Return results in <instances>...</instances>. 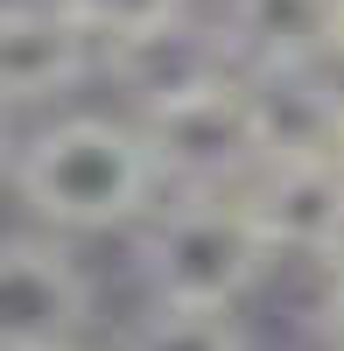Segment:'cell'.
<instances>
[{
  "mask_svg": "<svg viewBox=\"0 0 344 351\" xmlns=\"http://www.w3.org/2000/svg\"><path fill=\"white\" fill-rule=\"evenodd\" d=\"M8 176L14 197L64 239L127 232L162 197V169L140 141V120H112V112H64L36 127L8 155Z\"/></svg>",
  "mask_w": 344,
  "mask_h": 351,
  "instance_id": "6da1fadb",
  "label": "cell"
},
{
  "mask_svg": "<svg viewBox=\"0 0 344 351\" xmlns=\"http://www.w3.org/2000/svg\"><path fill=\"white\" fill-rule=\"evenodd\" d=\"M239 92L253 112L260 162L337 155V134H344V71L337 64H260V71H239Z\"/></svg>",
  "mask_w": 344,
  "mask_h": 351,
  "instance_id": "8992f818",
  "label": "cell"
},
{
  "mask_svg": "<svg viewBox=\"0 0 344 351\" xmlns=\"http://www.w3.org/2000/svg\"><path fill=\"white\" fill-rule=\"evenodd\" d=\"M317 337L344 351V253L323 260V288H317Z\"/></svg>",
  "mask_w": 344,
  "mask_h": 351,
  "instance_id": "7c38bea8",
  "label": "cell"
},
{
  "mask_svg": "<svg viewBox=\"0 0 344 351\" xmlns=\"http://www.w3.org/2000/svg\"><path fill=\"white\" fill-rule=\"evenodd\" d=\"M134 120H140V141H148L155 169H162V190H232L260 162L239 71L197 84V92H176L148 112H134Z\"/></svg>",
  "mask_w": 344,
  "mask_h": 351,
  "instance_id": "3957f363",
  "label": "cell"
},
{
  "mask_svg": "<svg viewBox=\"0 0 344 351\" xmlns=\"http://www.w3.org/2000/svg\"><path fill=\"white\" fill-rule=\"evenodd\" d=\"M92 324V274L49 232L0 239V351H56Z\"/></svg>",
  "mask_w": 344,
  "mask_h": 351,
  "instance_id": "277c9868",
  "label": "cell"
},
{
  "mask_svg": "<svg viewBox=\"0 0 344 351\" xmlns=\"http://www.w3.org/2000/svg\"><path fill=\"white\" fill-rule=\"evenodd\" d=\"M99 71H112V84L127 92L134 112H148L176 92H197L211 77H232V49H225L218 21H197V14H176L162 28H140L127 43H106L99 49Z\"/></svg>",
  "mask_w": 344,
  "mask_h": 351,
  "instance_id": "ba28073f",
  "label": "cell"
},
{
  "mask_svg": "<svg viewBox=\"0 0 344 351\" xmlns=\"http://www.w3.org/2000/svg\"><path fill=\"white\" fill-rule=\"evenodd\" d=\"M99 71V43L64 14V0H8L0 8V112L56 106Z\"/></svg>",
  "mask_w": 344,
  "mask_h": 351,
  "instance_id": "52a82bcc",
  "label": "cell"
},
{
  "mask_svg": "<svg viewBox=\"0 0 344 351\" xmlns=\"http://www.w3.org/2000/svg\"><path fill=\"white\" fill-rule=\"evenodd\" d=\"M337 162H344V134H337Z\"/></svg>",
  "mask_w": 344,
  "mask_h": 351,
  "instance_id": "9a60e30c",
  "label": "cell"
},
{
  "mask_svg": "<svg viewBox=\"0 0 344 351\" xmlns=\"http://www.w3.org/2000/svg\"><path fill=\"white\" fill-rule=\"evenodd\" d=\"M8 155H14V148H8V112H0V169H8Z\"/></svg>",
  "mask_w": 344,
  "mask_h": 351,
  "instance_id": "5bb4252c",
  "label": "cell"
},
{
  "mask_svg": "<svg viewBox=\"0 0 344 351\" xmlns=\"http://www.w3.org/2000/svg\"><path fill=\"white\" fill-rule=\"evenodd\" d=\"M134 232H140L148 302L239 309L253 295V281L274 267L246 204H239V183L232 190H162Z\"/></svg>",
  "mask_w": 344,
  "mask_h": 351,
  "instance_id": "7a4b0ae2",
  "label": "cell"
},
{
  "mask_svg": "<svg viewBox=\"0 0 344 351\" xmlns=\"http://www.w3.org/2000/svg\"><path fill=\"white\" fill-rule=\"evenodd\" d=\"M330 56H337V71H344V0H337V49Z\"/></svg>",
  "mask_w": 344,
  "mask_h": 351,
  "instance_id": "4fadbf2b",
  "label": "cell"
},
{
  "mask_svg": "<svg viewBox=\"0 0 344 351\" xmlns=\"http://www.w3.org/2000/svg\"><path fill=\"white\" fill-rule=\"evenodd\" d=\"M64 14L106 49V43H127L140 28H162V21L190 14V0H64Z\"/></svg>",
  "mask_w": 344,
  "mask_h": 351,
  "instance_id": "8fae6325",
  "label": "cell"
},
{
  "mask_svg": "<svg viewBox=\"0 0 344 351\" xmlns=\"http://www.w3.org/2000/svg\"><path fill=\"white\" fill-rule=\"evenodd\" d=\"M218 36L239 71L337 64V0H218Z\"/></svg>",
  "mask_w": 344,
  "mask_h": 351,
  "instance_id": "9c48e42d",
  "label": "cell"
},
{
  "mask_svg": "<svg viewBox=\"0 0 344 351\" xmlns=\"http://www.w3.org/2000/svg\"><path fill=\"white\" fill-rule=\"evenodd\" d=\"M239 204L253 232H260L267 260H309L323 267L330 253H344V162L309 155V162H253Z\"/></svg>",
  "mask_w": 344,
  "mask_h": 351,
  "instance_id": "5b68a950",
  "label": "cell"
},
{
  "mask_svg": "<svg viewBox=\"0 0 344 351\" xmlns=\"http://www.w3.org/2000/svg\"><path fill=\"white\" fill-rule=\"evenodd\" d=\"M120 351H246V330H239L232 309L148 302V316L120 337Z\"/></svg>",
  "mask_w": 344,
  "mask_h": 351,
  "instance_id": "30bf717a",
  "label": "cell"
},
{
  "mask_svg": "<svg viewBox=\"0 0 344 351\" xmlns=\"http://www.w3.org/2000/svg\"><path fill=\"white\" fill-rule=\"evenodd\" d=\"M56 351H77V344H56Z\"/></svg>",
  "mask_w": 344,
  "mask_h": 351,
  "instance_id": "2e32d148",
  "label": "cell"
}]
</instances>
